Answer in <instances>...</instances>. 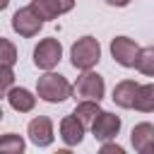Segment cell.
<instances>
[{"label":"cell","instance_id":"obj_8","mask_svg":"<svg viewBox=\"0 0 154 154\" xmlns=\"http://www.w3.org/2000/svg\"><path fill=\"white\" fill-rule=\"evenodd\" d=\"M26 135H29V140L36 147H48L53 142V120L48 116L31 118L29 120V128H26Z\"/></svg>","mask_w":154,"mask_h":154},{"label":"cell","instance_id":"obj_3","mask_svg":"<svg viewBox=\"0 0 154 154\" xmlns=\"http://www.w3.org/2000/svg\"><path fill=\"white\" fill-rule=\"evenodd\" d=\"M106 94V84H103V77L91 72V70H84L77 82H75V99L79 101H101Z\"/></svg>","mask_w":154,"mask_h":154},{"label":"cell","instance_id":"obj_13","mask_svg":"<svg viewBox=\"0 0 154 154\" xmlns=\"http://www.w3.org/2000/svg\"><path fill=\"white\" fill-rule=\"evenodd\" d=\"M5 96H7L10 108H14L17 113H29V111H34V106H36V96H34L29 89H24V87H12Z\"/></svg>","mask_w":154,"mask_h":154},{"label":"cell","instance_id":"obj_14","mask_svg":"<svg viewBox=\"0 0 154 154\" xmlns=\"http://www.w3.org/2000/svg\"><path fill=\"white\" fill-rule=\"evenodd\" d=\"M101 113V106L99 101H79L77 108H75V116L84 123V128H91V123L96 120V116Z\"/></svg>","mask_w":154,"mask_h":154},{"label":"cell","instance_id":"obj_21","mask_svg":"<svg viewBox=\"0 0 154 154\" xmlns=\"http://www.w3.org/2000/svg\"><path fill=\"white\" fill-rule=\"evenodd\" d=\"M103 2H108V5H113V7H125V5H130V0H103Z\"/></svg>","mask_w":154,"mask_h":154},{"label":"cell","instance_id":"obj_19","mask_svg":"<svg viewBox=\"0 0 154 154\" xmlns=\"http://www.w3.org/2000/svg\"><path fill=\"white\" fill-rule=\"evenodd\" d=\"M12 82H14V72H12V65H2L0 70V91L7 94L12 89Z\"/></svg>","mask_w":154,"mask_h":154},{"label":"cell","instance_id":"obj_4","mask_svg":"<svg viewBox=\"0 0 154 154\" xmlns=\"http://www.w3.org/2000/svg\"><path fill=\"white\" fill-rule=\"evenodd\" d=\"M60 58H63V46L53 36L51 38H41L36 43V48H34V65L38 70H46V72L53 70L60 63Z\"/></svg>","mask_w":154,"mask_h":154},{"label":"cell","instance_id":"obj_9","mask_svg":"<svg viewBox=\"0 0 154 154\" xmlns=\"http://www.w3.org/2000/svg\"><path fill=\"white\" fill-rule=\"evenodd\" d=\"M31 7L46 22V19H58L60 14L70 12L75 7V0H31Z\"/></svg>","mask_w":154,"mask_h":154},{"label":"cell","instance_id":"obj_6","mask_svg":"<svg viewBox=\"0 0 154 154\" xmlns=\"http://www.w3.org/2000/svg\"><path fill=\"white\" fill-rule=\"evenodd\" d=\"M111 55L120 67H135L137 55H140V46L128 36H116L111 41Z\"/></svg>","mask_w":154,"mask_h":154},{"label":"cell","instance_id":"obj_10","mask_svg":"<svg viewBox=\"0 0 154 154\" xmlns=\"http://www.w3.org/2000/svg\"><path fill=\"white\" fill-rule=\"evenodd\" d=\"M84 123L75 116V113H70V116H65L63 120H60V140L67 144V147H77L79 142H82V137H84Z\"/></svg>","mask_w":154,"mask_h":154},{"label":"cell","instance_id":"obj_17","mask_svg":"<svg viewBox=\"0 0 154 154\" xmlns=\"http://www.w3.org/2000/svg\"><path fill=\"white\" fill-rule=\"evenodd\" d=\"M0 152H5V154H22L24 152V140L19 135H14V132H7V135L0 137Z\"/></svg>","mask_w":154,"mask_h":154},{"label":"cell","instance_id":"obj_15","mask_svg":"<svg viewBox=\"0 0 154 154\" xmlns=\"http://www.w3.org/2000/svg\"><path fill=\"white\" fill-rule=\"evenodd\" d=\"M132 108H137L142 113H152L154 111V84H140Z\"/></svg>","mask_w":154,"mask_h":154},{"label":"cell","instance_id":"obj_1","mask_svg":"<svg viewBox=\"0 0 154 154\" xmlns=\"http://www.w3.org/2000/svg\"><path fill=\"white\" fill-rule=\"evenodd\" d=\"M72 94H75V84H70L63 75H55L51 70L41 75L36 82V96L43 99L46 103H63Z\"/></svg>","mask_w":154,"mask_h":154},{"label":"cell","instance_id":"obj_7","mask_svg":"<svg viewBox=\"0 0 154 154\" xmlns=\"http://www.w3.org/2000/svg\"><path fill=\"white\" fill-rule=\"evenodd\" d=\"M120 132V118L116 113H108V111H101L96 116V120L91 123V135L99 140V142H108V140H116V135Z\"/></svg>","mask_w":154,"mask_h":154},{"label":"cell","instance_id":"obj_11","mask_svg":"<svg viewBox=\"0 0 154 154\" xmlns=\"http://www.w3.org/2000/svg\"><path fill=\"white\" fill-rule=\"evenodd\" d=\"M132 147L140 154H154V125L152 123H137L130 132Z\"/></svg>","mask_w":154,"mask_h":154},{"label":"cell","instance_id":"obj_12","mask_svg":"<svg viewBox=\"0 0 154 154\" xmlns=\"http://www.w3.org/2000/svg\"><path fill=\"white\" fill-rule=\"evenodd\" d=\"M137 89H140V84L135 82V79H123V82H118L116 87H113V103L116 106H120V108H132L135 106V96H137Z\"/></svg>","mask_w":154,"mask_h":154},{"label":"cell","instance_id":"obj_5","mask_svg":"<svg viewBox=\"0 0 154 154\" xmlns=\"http://www.w3.org/2000/svg\"><path fill=\"white\" fill-rule=\"evenodd\" d=\"M41 26H43V19L36 14V10L29 5V7H19L14 14H12V29L19 34V36H24V38H31V36H36L38 31H41Z\"/></svg>","mask_w":154,"mask_h":154},{"label":"cell","instance_id":"obj_2","mask_svg":"<svg viewBox=\"0 0 154 154\" xmlns=\"http://www.w3.org/2000/svg\"><path fill=\"white\" fill-rule=\"evenodd\" d=\"M70 60H72V67L77 70H91L99 60H101V46L94 36H82L72 43L70 48Z\"/></svg>","mask_w":154,"mask_h":154},{"label":"cell","instance_id":"obj_18","mask_svg":"<svg viewBox=\"0 0 154 154\" xmlns=\"http://www.w3.org/2000/svg\"><path fill=\"white\" fill-rule=\"evenodd\" d=\"M0 48H2V65H14V60H17V48H14V43L10 41V38H2L0 41Z\"/></svg>","mask_w":154,"mask_h":154},{"label":"cell","instance_id":"obj_16","mask_svg":"<svg viewBox=\"0 0 154 154\" xmlns=\"http://www.w3.org/2000/svg\"><path fill=\"white\" fill-rule=\"evenodd\" d=\"M142 75L147 77H154V46H144L140 48V55H137V65H135Z\"/></svg>","mask_w":154,"mask_h":154},{"label":"cell","instance_id":"obj_20","mask_svg":"<svg viewBox=\"0 0 154 154\" xmlns=\"http://www.w3.org/2000/svg\"><path fill=\"white\" fill-rule=\"evenodd\" d=\"M101 154H123V147L120 144H113V142H103Z\"/></svg>","mask_w":154,"mask_h":154}]
</instances>
